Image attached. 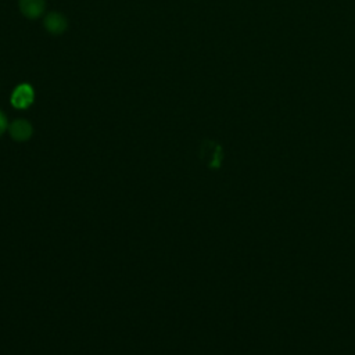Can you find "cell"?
I'll list each match as a JSON object with an SVG mask.
<instances>
[{
  "label": "cell",
  "mask_w": 355,
  "mask_h": 355,
  "mask_svg": "<svg viewBox=\"0 0 355 355\" xmlns=\"http://www.w3.org/2000/svg\"><path fill=\"white\" fill-rule=\"evenodd\" d=\"M33 98H35V92H33L32 86L28 83H22L14 89V92L11 94V104L15 108L24 110V108H28L33 103Z\"/></svg>",
  "instance_id": "1"
},
{
  "label": "cell",
  "mask_w": 355,
  "mask_h": 355,
  "mask_svg": "<svg viewBox=\"0 0 355 355\" xmlns=\"http://www.w3.org/2000/svg\"><path fill=\"white\" fill-rule=\"evenodd\" d=\"M43 24H44L46 31H47L49 33H51V35H61V33H64L65 29L68 28V21H67V18H65L62 14L55 12V11L49 12V14L46 15L44 21H43Z\"/></svg>",
  "instance_id": "2"
},
{
  "label": "cell",
  "mask_w": 355,
  "mask_h": 355,
  "mask_svg": "<svg viewBox=\"0 0 355 355\" xmlns=\"http://www.w3.org/2000/svg\"><path fill=\"white\" fill-rule=\"evenodd\" d=\"M21 12L31 19L40 17L46 8V0H18Z\"/></svg>",
  "instance_id": "3"
},
{
  "label": "cell",
  "mask_w": 355,
  "mask_h": 355,
  "mask_svg": "<svg viewBox=\"0 0 355 355\" xmlns=\"http://www.w3.org/2000/svg\"><path fill=\"white\" fill-rule=\"evenodd\" d=\"M8 130H10V135L14 140L17 141H25L28 140L32 133H33V129H32V125L25 121V119H17L14 121L10 126H8Z\"/></svg>",
  "instance_id": "4"
},
{
  "label": "cell",
  "mask_w": 355,
  "mask_h": 355,
  "mask_svg": "<svg viewBox=\"0 0 355 355\" xmlns=\"http://www.w3.org/2000/svg\"><path fill=\"white\" fill-rule=\"evenodd\" d=\"M6 128H7V119H6L4 114L0 111V136L4 133Z\"/></svg>",
  "instance_id": "5"
}]
</instances>
